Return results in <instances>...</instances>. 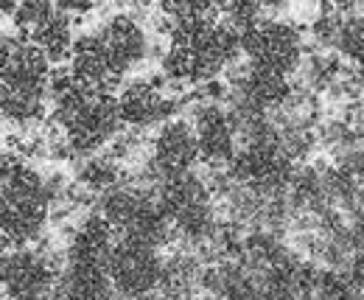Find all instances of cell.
Instances as JSON below:
<instances>
[{
	"mask_svg": "<svg viewBox=\"0 0 364 300\" xmlns=\"http://www.w3.org/2000/svg\"><path fill=\"white\" fill-rule=\"evenodd\" d=\"M0 191L3 250L40 244L53 208L48 180L40 174V169L14 152H6L0 160Z\"/></svg>",
	"mask_w": 364,
	"mask_h": 300,
	"instance_id": "1",
	"label": "cell"
},
{
	"mask_svg": "<svg viewBox=\"0 0 364 300\" xmlns=\"http://www.w3.org/2000/svg\"><path fill=\"white\" fill-rule=\"evenodd\" d=\"M157 200L174 224L177 244L202 250L213 239L219 227V214H216L219 202L205 177L191 172L185 177L163 180L157 185Z\"/></svg>",
	"mask_w": 364,
	"mask_h": 300,
	"instance_id": "2",
	"label": "cell"
},
{
	"mask_svg": "<svg viewBox=\"0 0 364 300\" xmlns=\"http://www.w3.org/2000/svg\"><path fill=\"white\" fill-rule=\"evenodd\" d=\"M65 261L48 247H20V250H3V292L6 300H48L59 292Z\"/></svg>",
	"mask_w": 364,
	"mask_h": 300,
	"instance_id": "3",
	"label": "cell"
},
{
	"mask_svg": "<svg viewBox=\"0 0 364 300\" xmlns=\"http://www.w3.org/2000/svg\"><path fill=\"white\" fill-rule=\"evenodd\" d=\"M241 53L247 56V62L283 73L289 79L300 73L309 56L303 31L294 23L280 20V17H267L261 26L241 34Z\"/></svg>",
	"mask_w": 364,
	"mask_h": 300,
	"instance_id": "4",
	"label": "cell"
},
{
	"mask_svg": "<svg viewBox=\"0 0 364 300\" xmlns=\"http://www.w3.org/2000/svg\"><path fill=\"white\" fill-rule=\"evenodd\" d=\"M163 261L166 258L160 256V250L118 239L107 258V275L115 286V295L124 300L154 298L163 286Z\"/></svg>",
	"mask_w": 364,
	"mask_h": 300,
	"instance_id": "5",
	"label": "cell"
},
{
	"mask_svg": "<svg viewBox=\"0 0 364 300\" xmlns=\"http://www.w3.org/2000/svg\"><path fill=\"white\" fill-rule=\"evenodd\" d=\"M168 79H132L121 87L118 93V104H121V118L124 124L132 129H149V127H163L166 121L177 118L182 107L180 93H166L168 90Z\"/></svg>",
	"mask_w": 364,
	"mask_h": 300,
	"instance_id": "6",
	"label": "cell"
},
{
	"mask_svg": "<svg viewBox=\"0 0 364 300\" xmlns=\"http://www.w3.org/2000/svg\"><path fill=\"white\" fill-rule=\"evenodd\" d=\"M202 160L199 140L191 118H171L163 127H157L151 146H149V166L157 174V180H174L193 172V166Z\"/></svg>",
	"mask_w": 364,
	"mask_h": 300,
	"instance_id": "7",
	"label": "cell"
},
{
	"mask_svg": "<svg viewBox=\"0 0 364 300\" xmlns=\"http://www.w3.org/2000/svg\"><path fill=\"white\" fill-rule=\"evenodd\" d=\"M191 124L196 129L202 163H208V169H228L241 149L228 104H193Z\"/></svg>",
	"mask_w": 364,
	"mask_h": 300,
	"instance_id": "8",
	"label": "cell"
},
{
	"mask_svg": "<svg viewBox=\"0 0 364 300\" xmlns=\"http://www.w3.org/2000/svg\"><path fill=\"white\" fill-rule=\"evenodd\" d=\"M73 79L79 85H85L92 93H109L115 95V90L124 85V73L115 68L107 45L101 40L98 29L82 31L73 45V56L68 62Z\"/></svg>",
	"mask_w": 364,
	"mask_h": 300,
	"instance_id": "9",
	"label": "cell"
},
{
	"mask_svg": "<svg viewBox=\"0 0 364 300\" xmlns=\"http://www.w3.org/2000/svg\"><path fill=\"white\" fill-rule=\"evenodd\" d=\"M95 29H98L101 40L107 45V51H109L115 68H118L124 76H127L129 71H135L137 65L146 62L151 45H149V34H146V29H143V20L137 17L132 9L109 14V17H107L101 26H95Z\"/></svg>",
	"mask_w": 364,
	"mask_h": 300,
	"instance_id": "10",
	"label": "cell"
},
{
	"mask_svg": "<svg viewBox=\"0 0 364 300\" xmlns=\"http://www.w3.org/2000/svg\"><path fill=\"white\" fill-rule=\"evenodd\" d=\"M118 236L112 230V224L98 214L90 211L79 219V224H73L68 244H65V264H95V267H107V258L112 253Z\"/></svg>",
	"mask_w": 364,
	"mask_h": 300,
	"instance_id": "11",
	"label": "cell"
},
{
	"mask_svg": "<svg viewBox=\"0 0 364 300\" xmlns=\"http://www.w3.org/2000/svg\"><path fill=\"white\" fill-rule=\"evenodd\" d=\"M205 261L193 247L177 244L163 261V298H191L199 289Z\"/></svg>",
	"mask_w": 364,
	"mask_h": 300,
	"instance_id": "12",
	"label": "cell"
},
{
	"mask_svg": "<svg viewBox=\"0 0 364 300\" xmlns=\"http://www.w3.org/2000/svg\"><path fill=\"white\" fill-rule=\"evenodd\" d=\"M59 295L65 300H118L107 267L95 264H65Z\"/></svg>",
	"mask_w": 364,
	"mask_h": 300,
	"instance_id": "13",
	"label": "cell"
},
{
	"mask_svg": "<svg viewBox=\"0 0 364 300\" xmlns=\"http://www.w3.org/2000/svg\"><path fill=\"white\" fill-rule=\"evenodd\" d=\"M73 23H76V20L68 17V14L56 6L46 23H43L40 29H34L26 40H31V43L37 45V48L48 56L50 65L70 62V56H73V45H76V37H79V34H73Z\"/></svg>",
	"mask_w": 364,
	"mask_h": 300,
	"instance_id": "14",
	"label": "cell"
},
{
	"mask_svg": "<svg viewBox=\"0 0 364 300\" xmlns=\"http://www.w3.org/2000/svg\"><path fill=\"white\" fill-rule=\"evenodd\" d=\"M129 180V169L115 160L109 152L107 155H92V157H85V160H76V182L92 194L95 200L104 197L107 191L124 185Z\"/></svg>",
	"mask_w": 364,
	"mask_h": 300,
	"instance_id": "15",
	"label": "cell"
},
{
	"mask_svg": "<svg viewBox=\"0 0 364 300\" xmlns=\"http://www.w3.org/2000/svg\"><path fill=\"white\" fill-rule=\"evenodd\" d=\"M342 272H345V278H348L359 292H364V250H356Z\"/></svg>",
	"mask_w": 364,
	"mask_h": 300,
	"instance_id": "16",
	"label": "cell"
},
{
	"mask_svg": "<svg viewBox=\"0 0 364 300\" xmlns=\"http://www.w3.org/2000/svg\"><path fill=\"white\" fill-rule=\"evenodd\" d=\"M48 300H65V298H62V295H59V292H56V295H53V298H48Z\"/></svg>",
	"mask_w": 364,
	"mask_h": 300,
	"instance_id": "17",
	"label": "cell"
},
{
	"mask_svg": "<svg viewBox=\"0 0 364 300\" xmlns=\"http://www.w3.org/2000/svg\"><path fill=\"white\" fill-rule=\"evenodd\" d=\"M163 300H191V298H163Z\"/></svg>",
	"mask_w": 364,
	"mask_h": 300,
	"instance_id": "18",
	"label": "cell"
},
{
	"mask_svg": "<svg viewBox=\"0 0 364 300\" xmlns=\"http://www.w3.org/2000/svg\"><path fill=\"white\" fill-rule=\"evenodd\" d=\"M118 300H124V298H118Z\"/></svg>",
	"mask_w": 364,
	"mask_h": 300,
	"instance_id": "19",
	"label": "cell"
}]
</instances>
